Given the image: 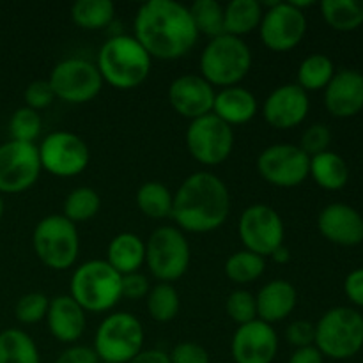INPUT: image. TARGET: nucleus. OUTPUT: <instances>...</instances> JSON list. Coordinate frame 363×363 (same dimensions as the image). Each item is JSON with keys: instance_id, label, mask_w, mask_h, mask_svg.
Segmentation results:
<instances>
[{"instance_id": "obj_35", "label": "nucleus", "mask_w": 363, "mask_h": 363, "mask_svg": "<svg viewBox=\"0 0 363 363\" xmlns=\"http://www.w3.org/2000/svg\"><path fill=\"white\" fill-rule=\"evenodd\" d=\"M266 259L248 250H238L225 261L223 272L234 284H252L264 273Z\"/></svg>"}, {"instance_id": "obj_42", "label": "nucleus", "mask_w": 363, "mask_h": 363, "mask_svg": "<svg viewBox=\"0 0 363 363\" xmlns=\"http://www.w3.org/2000/svg\"><path fill=\"white\" fill-rule=\"evenodd\" d=\"M170 363H211L208 350L195 342H179L169 353Z\"/></svg>"}, {"instance_id": "obj_29", "label": "nucleus", "mask_w": 363, "mask_h": 363, "mask_svg": "<svg viewBox=\"0 0 363 363\" xmlns=\"http://www.w3.org/2000/svg\"><path fill=\"white\" fill-rule=\"evenodd\" d=\"M321 14L337 32H353L363 25V0H323Z\"/></svg>"}, {"instance_id": "obj_37", "label": "nucleus", "mask_w": 363, "mask_h": 363, "mask_svg": "<svg viewBox=\"0 0 363 363\" xmlns=\"http://www.w3.org/2000/svg\"><path fill=\"white\" fill-rule=\"evenodd\" d=\"M43 128V121L39 112L21 106L11 116L9 121V133L11 140L27 142V144H35V138L39 137Z\"/></svg>"}, {"instance_id": "obj_24", "label": "nucleus", "mask_w": 363, "mask_h": 363, "mask_svg": "<svg viewBox=\"0 0 363 363\" xmlns=\"http://www.w3.org/2000/svg\"><path fill=\"white\" fill-rule=\"evenodd\" d=\"M257 108V98L248 89L234 85V87H225L216 92L211 113H215L218 119L233 128L247 124L248 121L254 119Z\"/></svg>"}, {"instance_id": "obj_18", "label": "nucleus", "mask_w": 363, "mask_h": 363, "mask_svg": "<svg viewBox=\"0 0 363 363\" xmlns=\"http://www.w3.org/2000/svg\"><path fill=\"white\" fill-rule=\"evenodd\" d=\"M308 110V92L296 84H284L269 92L262 105V117L275 130H291L307 119Z\"/></svg>"}, {"instance_id": "obj_8", "label": "nucleus", "mask_w": 363, "mask_h": 363, "mask_svg": "<svg viewBox=\"0 0 363 363\" xmlns=\"http://www.w3.org/2000/svg\"><path fill=\"white\" fill-rule=\"evenodd\" d=\"M144 326L128 312H112L99 323L94 353L105 363H128L144 350Z\"/></svg>"}, {"instance_id": "obj_20", "label": "nucleus", "mask_w": 363, "mask_h": 363, "mask_svg": "<svg viewBox=\"0 0 363 363\" xmlns=\"http://www.w3.org/2000/svg\"><path fill=\"white\" fill-rule=\"evenodd\" d=\"M318 229L330 243L357 247L363 241V216L353 206L333 202L319 213Z\"/></svg>"}, {"instance_id": "obj_33", "label": "nucleus", "mask_w": 363, "mask_h": 363, "mask_svg": "<svg viewBox=\"0 0 363 363\" xmlns=\"http://www.w3.org/2000/svg\"><path fill=\"white\" fill-rule=\"evenodd\" d=\"M101 208V199L96 190L89 186H78L66 195L62 204V216H66L74 225L94 218Z\"/></svg>"}, {"instance_id": "obj_23", "label": "nucleus", "mask_w": 363, "mask_h": 363, "mask_svg": "<svg viewBox=\"0 0 363 363\" xmlns=\"http://www.w3.org/2000/svg\"><path fill=\"white\" fill-rule=\"evenodd\" d=\"M298 303L296 287L289 280L277 279L261 287L255 294V305H257V319L275 325L284 321L293 314Z\"/></svg>"}, {"instance_id": "obj_32", "label": "nucleus", "mask_w": 363, "mask_h": 363, "mask_svg": "<svg viewBox=\"0 0 363 363\" xmlns=\"http://www.w3.org/2000/svg\"><path fill=\"white\" fill-rule=\"evenodd\" d=\"M335 74L333 60L325 53H312L298 67V84L305 92L325 91Z\"/></svg>"}, {"instance_id": "obj_39", "label": "nucleus", "mask_w": 363, "mask_h": 363, "mask_svg": "<svg viewBox=\"0 0 363 363\" xmlns=\"http://www.w3.org/2000/svg\"><path fill=\"white\" fill-rule=\"evenodd\" d=\"M50 307V298L43 293H28L18 300L14 307V315L21 325H35L46 319Z\"/></svg>"}, {"instance_id": "obj_43", "label": "nucleus", "mask_w": 363, "mask_h": 363, "mask_svg": "<svg viewBox=\"0 0 363 363\" xmlns=\"http://www.w3.org/2000/svg\"><path fill=\"white\" fill-rule=\"evenodd\" d=\"M286 339L287 342H289L291 346L296 347V350L314 346L315 325H312L311 321H303V319L291 323L286 330Z\"/></svg>"}, {"instance_id": "obj_10", "label": "nucleus", "mask_w": 363, "mask_h": 363, "mask_svg": "<svg viewBox=\"0 0 363 363\" xmlns=\"http://www.w3.org/2000/svg\"><path fill=\"white\" fill-rule=\"evenodd\" d=\"M48 84L55 99L71 105H84L98 98L105 82L96 62L82 57H67L50 71Z\"/></svg>"}, {"instance_id": "obj_13", "label": "nucleus", "mask_w": 363, "mask_h": 363, "mask_svg": "<svg viewBox=\"0 0 363 363\" xmlns=\"http://www.w3.org/2000/svg\"><path fill=\"white\" fill-rule=\"evenodd\" d=\"M238 234L245 250L268 257L284 245L286 227L282 216L268 204H252L241 213Z\"/></svg>"}, {"instance_id": "obj_34", "label": "nucleus", "mask_w": 363, "mask_h": 363, "mask_svg": "<svg viewBox=\"0 0 363 363\" xmlns=\"http://www.w3.org/2000/svg\"><path fill=\"white\" fill-rule=\"evenodd\" d=\"M190 16L194 20L199 35H208L215 39L225 34L223 25V6L218 0H195L190 7Z\"/></svg>"}, {"instance_id": "obj_41", "label": "nucleus", "mask_w": 363, "mask_h": 363, "mask_svg": "<svg viewBox=\"0 0 363 363\" xmlns=\"http://www.w3.org/2000/svg\"><path fill=\"white\" fill-rule=\"evenodd\" d=\"M23 98L25 106L39 112V110L52 105L53 99H55V94H53L52 87H50L48 80H34L27 85V89L23 92Z\"/></svg>"}, {"instance_id": "obj_3", "label": "nucleus", "mask_w": 363, "mask_h": 363, "mask_svg": "<svg viewBox=\"0 0 363 363\" xmlns=\"http://www.w3.org/2000/svg\"><path fill=\"white\" fill-rule=\"evenodd\" d=\"M152 59L133 35H112L101 45L96 67L103 82L119 91L137 89L147 80Z\"/></svg>"}, {"instance_id": "obj_12", "label": "nucleus", "mask_w": 363, "mask_h": 363, "mask_svg": "<svg viewBox=\"0 0 363 363\" xmlns=\"http://www.w3.org/2000/svg\"><path fill=\"white\" fill-rule=\"evenodd\" d=\"M41 169L55 177H77L87 169L91 151L84 138L71 131H53L38 145Z\"/></svg>"}, {"instance_id": "obj_26", "label": "nucleus", "mask_w": 363, "mask_h": 363, "mask_svg": "<svg viewBox=\"0 0 363 363\" xmlns=\"http://www.w3.org/2000/svg\"><path fill=\"white\" fill-rule=\"evenodd\" d=\"M311 177L323 190L339 191L350 181V167L342 156L328 149L311 158Z\"/></svg>"}, {"instance_id": "obj_1", "label": "nucleus", "mask_w": 363, "mask_h": 363, "mask_svg": "<svg viewBox=\"0 0 363 363\" xmlns=\"http://www.w3.org/2000/svg\"><path fill=\"white\" fill-rule=\"evenodd\" d=\"M133 38L151 59L177 60L191 52L199 32L186 6L176 0H147L135 14Z\"/></svg>"}, {"instance_id": "obj_14", "label": "nucleus", "mask_w": 363, "mask_h": 363, "mask_svg": "<svg viewBox=\"0 0 363 363\" xmlns=\"http://www.w3.org/2000/svg\"><path fill=\"white\" fill-rule=\"evenodd\" d=\"M307 34V16L291 2H269L259 25V38L272 52L296 48Z\"/></svg>"}, {"instance_id": "obj_50", "label": "nucleus", "mask_w": 363, "mask_h": 363, "mask_svg": "<svg viewBox=\"0 0 363 363\" xmlns=\"http://www.w3.org/2000/svg\"><path fill=\"white\" fill-rule=\"evenodd\" d=\"M4 209H6V204H4V199H2V195H0V220H2V216H4Z\"/></svg>"}, {"instance_id": "obj_17", "label": "nucleus", "mask_w": 363, "mask_h": 363, "mask_svg": "<svg viewBox=\"0 0 363 363\" xmlns=\"http://www.w3.org/2000/svg\"><path fill=\"white\" fill-rule=\"evenodd\" d=\"M279 353V335L268 323L255 319L238 326L230 340L234 363H272Z\"/></svg>"}, {"instance_id": "obj_7", "label": "nucleus", "mask_w": 363, "mask_h": 363, "mask_svg": "<svg viewBox=\"0 0 363 363\" xmlns=\"http://www.w3.org/2000/svg\"><path fill=\"white\" fill-rule=\"evenodd\" d=\"M32 247L39 261L50 269L64 272L73 268L80 254V234L77 225L62 215L39 220L32 233Z\"/></svg>"}, {"instance_id": "obj_9", "label": "nucleus", "mask_w": 363, "mask_h": 363, "mask_svg": "<svg viewBox=\"0 0 363 363\" xmlns=\"http://www.w3.org/2000/svg\"><path fill=\"white\" fill-rule=\"evenodd\" d=\"M190 243L181 229L158 227L145 241V264L156 280L172 284L190 268Z\"/></svg>"}, {"instance_id": "obj_21", "label": "nucleus", "mask_w": 363, "mask_h": 363, "mask_svg": "<svg viewBox=\"0 0 363 363\" xmlns=\"http://www.w3.org/2000/svg\"><path fill=\"white\" fill-rule=\"evenodd\" d=\"M325 106L333 117L350 119L363 110V74L357 69L335 71L325 89Z\"/></svg>"}, {"instance_id": "obj_31", "label": "nucleus", "mask_w": 363, "mask_h": 363, "mask_svg": "<svg viewBox=\"0 0 363 363\" xmlns=\"http://www.w3.org/2000/svg\"><path fill=\"white\" fill-rule=\"evenodd\" d=\"M116 16V6L110 0H77L71 7V20L84 30L108 27Z\"/></svg>"}, {"instance_id": "obj_27", "label": "nucleus", "mask_w": 363, "mask_h": 363, "mask_svg": "<svg viewBox=\"0 0 363 363\" xmlns=\"http://www.w3.org/2000/svg\"><path fill=\"white\" fill-rule=\"evenodd\" d=\"M262 4L259 0H230L223 6V25L225 34L241 38L259 28L262 20Z\"/></svg>"}, {"instance_id": "obj_19", "label": "nucleus", "mask_w": 363, "mask_h": 363, "mask_svg": "<svg viewBox=\"0 0 363 363\" xmlns=\"http://www.w3.org/2000/svg\"><path fill=\"white\" fill-rule=\"evenodd\" d=\"M169 103L181 117L195 121L213 112L215 87L201 74H181L169 85Z\"/></svg>"}, {"instance_id": "obj_40", "label": "nucleus", "mask_w": 363, "mask_h": 363, "mask_svg": "<svg viewBox=\"0 0 363 363\" xmlns=\"http://www.w3.org/2000/svg\"><path fill=\"white\" fill-rule=\"evenodd\" d=\"M330 142H332V131L326 124H312L303 131L300 140V147L305 155L312 156L319 152L328 151Z\"/></svg>"}, {"instance_id": "obj_48", "label": "nucleus", "mask_w": 363, "mask_h": 363, "mask_svg": "<svg viewBox=\"0 0 363 363\" xmlns=\"http://www.w3.org/2000/svg\"><path fill=\"white\" fill-rule=\"evenodd\" d=\"M128 363H170V358L162 350H142L133 360Z\"/></svg>"}, {"instance_id": "obj_46", "label": "nucleus", "mask_w": 363, "mask_h": 363, "mask_svg": "<svg viewBox=\"0 0 363 363\" xmlns=\"http://www.w3.org/2000/svg\"><path fill=\"white\" fill-rule=\"evenodd\" d=\"M344 293L347 300L363 308V268H357L344 280Z\"/></svg>"}, {"instance_id": "obj_49", "label": "nucleus", "mask_w": 363, "mask_h": 363, "mask_svg": "<svg viewBox=\"0 0 363 363\" xmlns=\"http://www.w3.org/2000/svg\"><path fill=\"white\" fill-rule=\"evenodd\" d=\"M269 257H272L275 262H279V264H286V262L291 261V252L286 245H282V247L277 248Z\"/></svg>"}, {"instance_id": "obj_6", "label": "nucleus", "mask_w": 363, "mask_h": 363, "mask_svg": "<svg viewBox=\"0 0 363 363\" xmlns=\"http://www.w3.org/2000/svg\"><path fill=\"white\" fill-rule=\"evenodd\" d=\"M314 346L325 358L350 360L363 347V315L351 307H333L315 325Z\"/></svg>"}, {"instance_id": "obj_25", "label": "nucleus", "mask_w": 363, "mask_h": 363, "mask_svg": "<svg viewBox=\"0 0 363 363\" xmlns=\"http://www.w3.org/2000/svg\"><path fill=\"white\" fill-rule=\"evenodd\" d=\"M106 262L119 275H130L145 264V243L133 233H121L106 248Z\"/></svg>"}, {"instance_id": "obj_28", "label": "nucleus", "mask_w": 363, "mask_h": 363, "mask_svg": "<svg viewBox=\"0 0 363 363\" xmlns=\"http://www.w3.org/2000/svg\"><path fill=\"white\" fill-rule=\"evenodd\" d=\"M0 363H41L35 340L18 328L0 333Z\"/></svg>"}, {"instance_id": "obj_30", "label": "nucleus", "mask_w": 363, "mask_h": 363, "mask_svg": "<svg viewBox=\"0 0 363 363\" xmlns=\"http://www.w3.org/2000/svg\"><path fill=\"white\" fill-rule=\"evenodd\" d=\"M172 202L174 194L160 181H147L137 190V206L147 218H169L172 215Z\"/></svg>"}, {"instance_id": "obj_4", "label": "nucleus", "mask_w": 363, "mask_h": 363, "mask_svg": "<svg viewBox=\"0 0 363 363\" xmlns=\"http://www.w3.org/2000/svg\"><path fill=\"white\" fill-rule=\"evenodd\" d=\"M123 275L103 259L87 261L74 269L69 296L85 312H108L123 298Z\"/></svg>"}, {"instance_id": "obj_47", "label": "nucleus", "mask_w": 363, "mask_h": 363, "mask_svg": "<svg viewBox=\"0 0 363 363\" xmlns=\"http://www.w3.org/2000/svg\"><path fill=\"white\" fill-rule=\"evenodd\" d=\"M287 363H325V357L319 353L315 346L300 347V350H294Z\"/></svg>"}, {"instance_id": "obj_2", "label": "nucleus", "mask_w": 363, "mask_h": 363, "mask_svg": "<svg viewBox=\"0 0 363 363\" xmlns=\"http://www.w3.org/2000/svg\"><path fill=\"white\" fill-rule=\"evenodd\" d=\"M230 213L227 184L213 172H194L174 194L172 215L177 229L206 234L220 229Z\"/></svg>"}, {"instance_id": "obj_38", "label": "nucleus", "mask_w": 363, "mask_h": 363, "mask_svg": "<svg viewBox=\"0 0 363 363\" xmlns=\"http://www.w3.org/2000/svg\"><path fill=\"white\" fill-rule=\"evenodd\" d=\"M227 315L236 323L238 326L257 319V305H255V294L247 289H236L229 294L225 301Z\"/></svg>"}, {"instance_id": "obj_16", "label": "nucleus", "mask_w": 363, "mask_h": 363, "mask_svg": "<svg viewBox=\"0 0 363 363\" xmlns=\"http://www.w3.org/2000/svg\"><path fill=\"white\" fill-rule=\"evenodd\" d=\"M41 172L35 144L9 140L0 145V195L30 190L38 183Z\"/></svg>"}, {"instance_id": "obj_44", "label": "nucleus", "mask_w": 363, "mask_h": 363, "mask_svg": "<svg viewBox=\"0 0 363 363\" xmlns=\"http://www.w3.org/2000/svg\"><path fill=\"white\" fill-rule=\"evenodd\" d=\"M123 298L126 300H142L147 298L149 291H151V284L145 275L140 272L130 273V275H123Z\"/></svg>"}, {"instance_id": "obj_45", "label": "nucleus", "mask_w": 363, "mask_h": 363, "mask_svg": "<svg viewBox=\"0 0 363 363\" xmlns=\"http://www.w3.org/2000/svg\"><path fill=\"white\" fill-rule=\"evenodd\" d=\"M55 363H99V358L96 357L92 347L73 344L57 357Z\"/></svg>"}, {"instance_id": "obj_15", "label": "nucleus", "mask_w": 363, "mask_h": 363, "mask_svg": "<svg viewBox=\"0 0 363 363\" xmlns=\"http://www.w3.org/2000/svg\"><path fill=\"white\" fill-rule=\"evenodd\" d=\"M257 172L272 186H300L311 176V156L300 145L273 144L259 155Z\"/></svg>"}, {"instance_id": "obj_11", "label": "nucleus", "mask_w": 363, "mask_h": 363, "mask_svg": "<svg viewBox=\"0 0 363 363\" xmlns=\"http://www.w3.org/2000/svg\"><path fill=\"white\" fill-rule=\"evenodd\" d=\"M186 147L191 158L201 165H222L233 155L234 131L215 113H208L190 121L186 130Z\"/></svg>"}, {"instance_id": "obj_5", "label": "nucleus", "mask_w": 363, "mask_h": 363, "mask_svg": "<svg viewBox=\"0 0 363 363\" xmlns=\"http://www.w3.org/2000/svg\"><path fill=\"white\" fill-rule=\"evenodd\" d=\"M252 50L241 38L223 34L209 39L199 59L201 77L213 87H234L252 69Z\"/></svg>"}, {"instance_id": "obj_36", "label": "nucleus", "mask_w": 363, "mask_h": 363, "mask_svg": "<svg viewBox=\"0 0 363 363\" xmlns=\"http://www.w3.org/2000/svg\"><path fill=\"white\" fill-rule=\"evenodd\" d=\"M145 307H147V314L156 323L172 321L181 307L179 293L172 284H156L145 298Z\"/></svg>"}, {"instance_id": "obj_22", "label": "nucleus", "mask_w": 363, "mask_h": 363, "mask_svg": "<svg viewBox=\"0 0 363 363\" xmlns=\"http://www.w3.org/2000/svg\"><path fill=\"white\" fill-rule=\"evenodd\" d=\"M85 314L87 312L69 294H60V296L50 300L48 312H46V325H48L53 339L73 346L85 332V325H87Z\"/></svg>"}]
</instances>
